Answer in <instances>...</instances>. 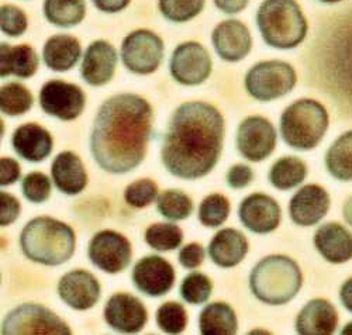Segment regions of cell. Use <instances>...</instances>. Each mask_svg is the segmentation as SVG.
I'll use <instances>...</instances> for the list:
<instances>
[{
  "label": "cell",
  "mask_w": 352,
  "mask_h": 335,
  "mask_svg": "<svg viewBox=\"0 0 352 335\" xmlns=\"http://www.w3.org/2000/svg\"><path fill=\"white\" fill-rule=\"evenodd\" d=\"M44 17L55 27L71 28L79 25L86 17L85 0H44Z\"/></svg>",
  "instance_id": "31"
},
{
  "label": "cell",
  "mask_w": 352,
  "mask_h": 335,
  "mask_svg": "<svg viewBox=\"0 0 352 335\" xmlns=\"http://www.w3.org/2000/svg\"><path fill=\"white\" fill-rule=\"evenodd\" d=\"M40 106L44 113L63 121L76 120L86 107V95L80 86L52 79L40 90Z\"/></svg>",
  "instance_id": "13"
},
{
  "label": "cell",
  "mask_w": 352,
  "mask_h": 335,
  "mask_svg": "<svg viewBox=\"0 0 352 335\" xmlns=\"http://www.w3.org/2000/svg\"><path fill=\"white\" fill-rule=\"evenodd\" d=\"M33 94L23 83L9 82L0 89V110L6 116H23L33 107Z\"/></svg>",
  "instance_id": "32"
},
{
  "label": "cell",
  "mask_w": 352,
  "mask_h": 335,
  "mask_svg": "<svg viewBox=\"0 0 352 335\" xmlns=\"http://www.w3.org/2000/svg\"><path fill=\"white\" fill-rule=\"evenodd\" d=\"M12 147L16 154L33 164L45 161L54 149L51 133L37 123H25L17 127L12 136Z\"/></svg>",
  "instance_id": "23"
},
{
  "label": "cell",
  "mask_w": 352,
  "mask_h": 335,
  "mask_svg": "<svg viewBox=\"0 0 352 335\" xmlns=\"http://www.w3.org/2000/svg\"><path fill=\"white\" fill-rule=\"evenodd\" d=\"M157 324L166 334H181L188 325V312L178 301H165L157 310Z\"/></svg>",
  "instance_id": "38"
},
{
  "label": "cell",
  "mask_w": 352,
  "mask_h": 335,
  "mask_svg": "<svg viewBox=\"0 0 352 335\" xmlns=\"http://www.w3.org/2000/svg\"><path fill=\"white\" fill-rule=\"evenodd\" d=\"M133 283L145 296L161 297L168 294L175 286V268L160 255H146L141 258L131 275Z\"/></svg>",
  "instance_id": "14"
},
{
  "label": "cell",
  "mask_w": 352,
  "mask_h": 335,
  "mask_svg": "<svg viewBox=\"0 0 352 335\" xmlns=\"http://www.w3.org/2000/svg\"><path fill=\"white\" fill-rule=\"evenodd\" d=\"M338 312L327 299H311L299 312L295 329L300 335H331L338 327Z\"/></svg>",
  "instance_id": "22"
},
{
  "label": "cell",
  "mask_w": 352,
  "mask_h": 335,
  "mask_svg": "<svg viewBox=\"0 0 352 335\" xmlns=\"http://www.w3.org/2000/svg\"><path fill=\"white\" fill-rule=\"evenodd\" d=\"M92 3L98 10L113 14L124 10L131 3V0H92Z\"/></svg>",
  "instance_id": "46"
},
{
  "label": "cell",
  "mask_w": 352,
  "mask_h": 335,
  "mask_svg": "<svg viewBox=\"0 0 352 335\" xmlns=\"http://www.w3.org/2000/svg\"><path fill=\"white\" fill-rule=\"evenodd\" d=\"M102 294L100 283L95 275L83 269L71 270L58 282V296L78 312L95 307Z\"/></svg>",
  "instance_id": "17"
},
{
  "label": "cell",
  "mask_w": 352,
  "mask_h": 335,
  "mask_svg": "<svg viewBox=\"0 0 352 335\" xmlns=\"http://www.w3.org/2000/svg\"><path fill=\"white\" fill-rule=\"evenodd\" d=\"M21 176L20 164L9 157L0 158V185L3 188L13 185Z\"/></svg>",
  "instance_id": "45"
},
{
  "label": "cell",
  "mask_w": 352,
  "mask_h": 335,
  "mask_svg": "<svg viewBox=\"0 0 352 335\" xmlns=\"http://www.w3.org/2000/svg\"><path fill=\"white\" fill-rule=\"evenodd\" d=\"M340 300L342 306L352 313V277L348 278L340 288Z\"/></svg>",
  "instance_id": "48"
},
{
  "label": "cell",
  "mask_w": 352,
  "mask_h": 335,
  "mask_svg": "<svg viewBox=\"0 0 352 335\" xmlns=\"http://www.w3.org/2000/svg\"><path fill=\"white\" fill-rule=\"evenodd\" d=\"M278 133L272 121L263 116L245 117L237 130V149L250 162L268 160L276 148Z\"/></svg>",
  "instance_id": "11"
},
{
  "label": "cell",
  "mask_w": 352,
  "mask_h": 335,
  "mask_svg": "<svg viewBox=\"0 0 352 335\" xmlns=\"http://www.w3.org/2000/svg\"><path fill=\"white\" fill-rule=\"evenodd\" d=\"M230 211V200L221 193H213L204 197L199 204L197 217L204 227L217 228L227 221Z\"/></svg>",
  "instance_id": "35"
},
{
  "label": "cell",
  "mask_w": 352,
  "mask_h": 335,
  "mask_svg": "<svg viewBox=\"0 0 352 335\" xmlns=\"http://www.w3.org/2000/svg\"><path fill=\"white\" fill-rule=\"evenodd\" d=\"M21 211L19 199L8 192L0 193V226L8 227L14 223Z\"/></svg>",
  "instance_id": "43"
},
{
  "label": "cell",
  "mask_w": 352,
  "mask_h": 335,
  "mask_svg": "<svg viewBox=\"0 0 352 335\" xmlns=\"http://www.w3.org/2000/svg\"><path fill=\"white\" fill-rule=\"evenodd\" d=\"M318 2H321V3H326V5H336V3L342 2V0H318Z\"/></svg>",
  "instance_id": "51"
},
{
  "label": "cell",
  "mask_w": 352,
  "mask_h": 335,
  "mask_svg": "<svg viewBox=\"0 0 352 335\" xmlns=\"http://www.w3.org/2000/svg\"><path fill=\"white\" fill-rule=\"evenodd\" d=\"M341 334L344 335H352V321L345 324V327L341 329Z\"/></svg>",
  "instance_id": "50"
},
{
  "label": "cell",
  "mask_w": 352,
  "mask_h": 335,
  "mask_svg": "<svg viewBox=\"0 0 352 335\" xmlns=\"http://www.w3.org/2000/svg\"><path fill=\"white\" fill-rule=\"evenodd\" d=\"M327 172L340 182H352V130L342 133L327 149Z\"/></svg>",
  "instance_id": "29"
},
{
  "label": "cell",
  "mask_w": 352,
  "mask_h": 335,
  "mask_svg": "<svg viewBox=\"0 0 352 335\" xmlns=\"http://www.w3.org/2000/svg\"><path fill=\"white\" fill-rule=\"evenodd\" d=\"M145 242L160 252H169L182 246L184 231L173 223H155L145 231Z\"/></svg>",
  "instance_id": "34"
},
{
  "label": "cell",
  "mask_w": 352,
  "mask_h": 335,
  "mask_svg": "<svg viewBox=\"0 0 352 335\" xmlns=\"http://www.w3.org/2000/svg\"><path fill=\"white\" fill-rule=\"evenodd\" d=\"M82 56V47L76 37L55 34L50 37L43 48V59L47 68L54 72H68Z\"/></svg>",
  "instance_id": "27"
},
{
  "label": "cell",
  "mask_w": 352,
  "mask_h": 335,
  "mask_svg": "<svg viewBox=\"0 0 352 335\" xmlns=\"http://www.w3.org/2000/svg\"><path fill=\"white\" fill-rule=\"evenodd\" d=\"M214 6L224 14L241 13L250 3V0H213Z\"/></svg>",
  "instance_id": "47"
},
{
  "label": "cell",
  "mask_w": 352,
  "mask_h": 335,
  "mask_svg": "<svg viewBox=\"0 0 352 335\" xmlns=\"http://www.w3.org/2000/svg\"><path fill=\"white\" fill-rule=\"evenodd\" d=\"M302 286L300 266L287 255L274 254L262 258L250 273L251 293L270 306H283L299 294Z\"/></svg>",
  "instance_id": "4"
},
{
  "label": "cell",
  "mask_w": 352,
  "mask_h": 335,
  "mask_svg": "<svg viewBox=\"0 0 352 335\" xmlns=\"http://www.w3.org/2000/svg\"><path fill=\"white\" fill-rule=\"evenodd\" d=\"M117 63V50L106 40H96L91 43L83 54L80 65L82 79L89 86H104L113 79Z\"/></svg>",
  "instance_id": "20"
},
{
  "label": "cell",
  "mask_w": 352,
  "mask_h": 335,
  "mask_svg": "<svg viewBox=\"0 0 352 335\" xmlns=\"http://www.w3.org/2000/svg\"><path fill=\"white\" fill-rule=\"evenodd\" d=\"M38 67L40 58L32 45L0 44V76L2 78L14 75L21 79H28L36 75Z\"/></svg>",
  "instance_id": "26"
},
{
  "label": "cell",
  "mask_w": 352,
  "mask_h": 335,
  "mask_svg": "<svg viewBox=\"0 0 352 335\" xmlns=\"http://www.w3.org/2000/svg\"><path fill=\"white\" fill-rule=\"evenodd\" d=\"M206 0H158L161 14L172 23H186L197 17Z\"/></svg>",
  "instance_id": "37"
},
{
  "label": "cell",
  "mask_w": 352,
  "mask_h": 335,
  "mask_svg": "<svg viewBox=\"0 0 352 335\" xmlns=\"http://www.w3.org/2000/svg\"><path fill=\"white\" fill-rule=\"evenodd\" d=\"M226 121L206 102H186L176 107L164 136L161 160L175 177L196 180L217 165L224 145Z\"/></svg>",
  "instance_id": "2"
},
{
  "label": "cell",
  "mask_w": 352,
  "mask_h": 335,
  "mask_svg": "<svg viewBox=\"0 0 352 335\" xmlns=\"http://www.w3.org/2000/svg\"><path fill=\"white\" fill-rule=\"evenodd\" d=\"M158 197V185L153 179H138L124 191V200L134 208L148 207Z\"/></svg>",
  "instance_id": "39"
},
{
  "label": "cell",
  "mask_w": 352,
  "mask_h": 335,
  "mask_svg": "<svg viewBox=\"0 0 352 335\" xmlns=\"http://www.w3.org/2000/svg\"><path fill=\"white\" fill-rule=\"evenodd\" d=\"M213 71L209 51L197 41L181 43L169 61L170 76L184 86H197L206 82Z\"/></svg>",
  "instance_id": "10"
},
{
  "label": "cell",
  "mask_w": 352,
  "mask_h": 335,
  "mask_svg": "<svg viewBox=\"0 0 352 335\" xmlns=\"http://www.w3.org/2000/svg\"><path fill=\"white\" fill-rule=\"evenodd\" d=\"M331 206L329 192L316 184L305 185L289 202V216L299 227H311L327 216Z\"/></svg>",
  "instance_id": "18"
},
{
  "label": "cell",
  "mask_w": 352,
  "mask_h": 335,
  "mask_svg": "<svg viewBox=\"0 0 352 335\" xmlns=\"http://www.w3.org/2000/svg\"><path fill=\"white\" fill-rule=\"evenodd\" d=\"M154 127L153 106L135 94L106 99L94 120L91 154L100 169L124 175L145 160Z\"/></svg>",
  "instance_id": "1"
},
{
  "label": "cell",
  "mask_w": 352,
  "mask_h": 335,
  "mask_svg": "<svg viewBox=\"0 0 352 335\" xmlns=\"http://www.w3.org/2000/svg\"><path fill=\"white\" fill-rule=\"evenodd\" d=\"M330 116L324 105L314 99H299L289 105L280 116V136L287 147L311 151L324 138Z\"/></svg>",
  "instance_id": "6"
},
{
  "label": "cell",
  "mask_w": 352,
  "mask_h": 335,
  "mask_svg": "<svg viewBox=\"0 0 352 335\" xmlns=\"http://www.w3.org/2000/svg\"><path fill=\"white\" fill-rule=\"evenodd\" d=\"M199 328L203 335H234L239 332V318L228 303L214 301L200 312Z\"/></svg>",
  "instance_id": "28"
},
{
  "label": "cell",
  "mask_w": 352,
  "mask_h": 335,
  "mask_svg": "<svg viewBox=\"0 0 352 335\" xmlns=\"http://www.w3.org/2000/svg\"><path fill=\"white\" fill-rule=\"evenodd\" d=\"M160 215L170 221H182L192 216L193 202L189 195L179 189L164 191L157 197Z\"/></svg>",
  "instance_id": "33"
},
{
  "label": "cell",
  "mask_w": 352,
  "mask_h": 335,
  "mask_svg": "<svg viewBox=\"0 0 352 335\" xmlns=\"http://www.w3.org/2000/svg\"><path fill=\"white\" fill-rule=\"evenodd\" d=\"M239 219L254 234H270L280 224L282 208L272 196L252 193L240 203Z\"/></svg>",
  "instance_id": "16"
},
{
  "label": "cell",
  "mask_w": 352,
  "mask_h": 335,
  "mask_svg": "<svg viewBox=\"0 0 352 335\" xmlns=\"http://www.w3.org/2000/svg\"><path fill=\"white\" fill-rule=\"evenodd\" d=\"M51 176L56 189L67 196H76L87 186V172L79 155L72 151L58 154L51 165Z\"/></svg>",
  "instance_id": "24"
},
{
  "label": "cell",
  "mask_w": 352,
  "mask_h": 335,
  "mask_svg": "<svg viewBox=\"0 0 352 335\" xmlns=\"http://www.w3.org/2000/svg\"><path fill=\"white\" fill-rule=\"evenodd\" d=\"M87 257L100 270L109 275H116L126 270L131 262V242L122 233L102 230L89 241Z\"/></svg>",
  "instance_id": "12"
},
{
  "label": "cell",
  "mask_w": 352,
  "mask_h": 335,
  "mask_svg": "<svg viewBox=\"0 0 352 335\" xmlns=\"http://www.w3.org/2000/svg\"><path fill=\"white\" fill-rule=\"evenodd\" d=\"M342 216H344V220L345 223L352 227V196H349L345 203H344V207H342Z\"/></svg>",
  "instance_id": "49"
},
{
  "label": "cell",
  "mask_w": 352,
  "mask_h": 335,
  "mask_svg": "<svg viewBox=\"0 0 352 335\" xmlns=\"http://www.w3.org/2000/svg\"><path fill=\"white\" fill-rule=\"evenodd\" d=\"M307 176V165L295 155L279 158L270 169V184L278 191H290L302 185Z\"/></svg>",
  "instance_id": "30"
},
{
  "label": "cell",
  "mask_w": 352,
  "mask_h": 335,
  "mask_svg": "<svg viewBox=\"0 0 352 335\" xmlns=\"http://www.w3.org/2000/svg\"><path fill=\"white\" fill-rule=\"evenodd\" d=\"M212 43L216 54L226 63H239L252 50L250 28L237 19L219 23L212 33Z\"/></svg>",
  "instance_id": "19"
},
{
  "label": "cell",
  "mask_w": 352,
  "mask_h": 335,
  "mask_svg": "<svg viewBox=\"0 0 352 335\" xmlns=\"http://www.w3.org/2000/svg\"><path fill=\"white\" fill-rule=\"evenodd\" d=\"M21 191L28 202L44 203L51 196V180L43 172H30L21 182Z\"/></svg>",
  "instance_id": "40"
},
{
  "label": "cell",
  "mask_w": 352,
  "mask_h": 335,
  "mask_svg": "<svg viewBox=\"0 0 352 335\" xmlns=\"http://www.w3.org/2000/svg\"><path fill=\"white\" fill-rule=\"evenodd\" d=\"M298 83V74L289 63L280 59L261 61L245 75L247 94L258 102H272L289 95Z\"/></svg>",
  "instance_id": "7"
},
{
  "label": "cell",
  "mask_w": 352,
  "mask_h": 335,
  "mask_svg": "<svg viewBox=\"0 0 352 335\" xmlns=\"http://www.w3.org/2000/svg\"><path fill=\"white\" fill-rule=\"evenodd\" d=\"M2 334L8 335H71L69 325L52 310L36 303H24L13 309L2 323Z\"/></svg>",
  "instance_id": "8"
},
{
  "label": "cell",
  "mask_w": 352,
  "mask_h": 335,
  "mask_svg": "<svg viewBox=\"0 0 352 335\" xmlns=\"http://www.w3.org/2000/svg\"><path fill=\"white\" fill-rule=\"evenodd\" d=\"M250 242L247 237L236 228H223L216 233L209 244V257L220 268H234L247 257Z\"/></svg>",
  "instance_id": "25"
},
{
  "label": "cell",
  "mask_w": 352,
  "mask_h": 335,
  "mask_svg": "<svg viewBox=\"0 0 352 335\" xmlns=\"http://www.w3.org/2000/svg\"><path fill=\"white\" fill-rule=\"evenodd\" d=\"M204 258H206V251L199 242L186 244L178 255L179 263L186 269H197L203 263Z\"/></svg>",
  "instance_id": "44"
},
{
  "label": "cell",
  "mask_w": 352,
  "mask_h": 335,
  "mask_svg": "<svg viewBox=\"0 0 352 335\" xmlns=\"http://www.w3.org/2000/svg\"><path fill=\"white\" fill-rule=\"evenodd\" d=\"M20 247L32 262L58 266L68 262L76 247L75 231L67 223L52 217H36L28 221L20 234Z\"/></svg>",
  "instance_id": "3"
},
{
  "label": "cell",
  "mask_w": 352,
  "mask_h": 335,
  "mask_svg": "<svg viewBox=\"0 0 352 335\" xmlns=\"http://www.w3.org/2000/svg\"><path fill=\"white\" fill-rule=\"evenodd\" d=\"M103 314L110 328L123 334L140 332L148 321V312L144 303L130 293H114L110 296Z\"/></svg>",
  "instance_id": "15"
},
{
  "label": "cell",
  "mask_w": 352,
  "mask_h": 335,
  "mask_svg": "<svg viewBox=\"0 0 352 335\" xmlns=\"http://www.w3.org/2000/svg\"><path fill=\"white\" fill-rule=\"evenodd\" d=\"M317 252L333 265L346 263L352 259V233L337 221L320 226L313 237Z\"/></svg>",
  "instance_id": "21"
},
{
  "label": "cell",
  "mask_w": 352,
  "mask_h": 335,
  "mask_svg": "<svg viewBox=\"0 0 352 335\" xmlns=\"http://www.w3.org/2000/svg\"><path fill=\"white\" fill-rule=\"evenodd\" d=\"M255 179V173L252 171L251 166L245 165V164H236L232 165L226 175V180L227 185L231 189H244L247 186H250Z\"/></svg>",
  "instance_id": "42"
},
{
  "label": "cell",
  "mask_w": 352,
  "mask_h": 335,
  "mask_svg": "<svg viewBox=\"0 0 352 335\" xmlns=\"http://www.w3.org/2000/svg\"><path fill=\"white\" fill-rule=\"evenodd\" d=\"M0 28L9 37H21L28 28V19L16 5H3L0 9Z\"/></svg>",
  "instance_id": "41"
},
{
  "label": "cell",
  "mask_w": 352,
  "mask_h": 335,
  "mask_svg": "<svg viewBox=\"0 0 352 335\" xmlns=\"http://www.w3.org/2000/svg\"><path fill=\"white\" fill-rule=\"evenodd\" d=\"M181 297L193 306L208 303L213 293L212 279L201 272H192L181 283Z\"/></svg>",
  "instance_id": "36"
},
{
  "label": "cell",
  "mask_w": 352,
  "mask_h": 335,
  "mask_svg": "<svg viewBox=\"0 0 352 335\" xmlns=\"http://www.w3.org/2000/svg\"><path fill=\"white\" fill-rule=\"evenodd\" d=\"M262 40L276 50H293L307 37L309 23L296 0H263L256 12Z\"/></svg>",
  "instance_id": "5"
},
{
  "label": "cell",
  "mask_w": 352,
  "mask_h": 335,
  "mask_svg": "<svg viewBox=\"0 0 352 335\" xmlns=\"http://www.w3.org/2000/svg\"><path fill=\"white\" fill-rule=\"evenodd\" d=\"M165 45L162 39L148 28L131 32L122 43L124 67L135 75H151L161 67Z\"/></svg>",
  "instance_id": "9"
}]
</instances>
